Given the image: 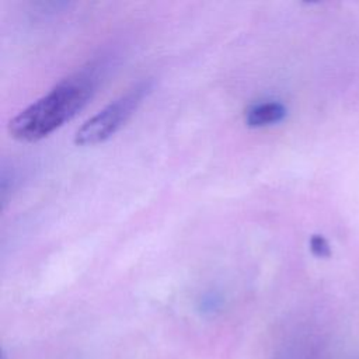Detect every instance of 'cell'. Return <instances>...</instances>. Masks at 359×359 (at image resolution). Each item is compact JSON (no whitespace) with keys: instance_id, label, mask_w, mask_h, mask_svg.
I'll return each mask as SVG.
<instances>
[{"instance_id":"obj_4","label":"cell","mask_w":359,"mask_h":359,"mask_svg":"<svg viewBox=\"0 0 359 359\" xmlns=\"http://www.w3.org/2000/svg\"><path fill=\"white\" fill-rule=\"evenodd\" d=\"M310 250L316 257H320V258H328L331 255V250H330V245H328L327 240L320 234L311 236Z\"/></svg>"},{"instance_id":"obj_1","label":"cell","mask_w":359,"mask_h":359,"mask_svg":"<svg viewBox=\"0 0 359 359\" xmlns=\"http://www.w3.org/2000/svg\"><path fill=\"white\" fill-rule=\"evenodd\" d=\"M94 88L95 79L87 72L62 80L8 122L10 136L20 142L46 137L87 105Z\"/></svg>"},{"instance_id":"obj_2","label":"cell","mask_w":359,"mask_h":359,"mask_svg":"<svg viewBox=\"0 0 359 359\" xmlns=\"http://www.w3.org/2000/svg\"><path fill=\"white\" fill-rule=\"evenodd\" d=\"M150 90V80H144L133 86L119 98L87 119L76 130L74 143L77 146H94L108 140L133 115Z\"/></svg>"},{"instance_id":"obj_3","label":"cell","mask_w":359,"mask_h":359,"mask_svg":"<svg viewBox=\"0 0 359 359\" xmlns=\"http://www.w3.org/2000/svg\"><path fill=\"white\" fill-rule=\"evenodd\" d=\"M286 116V107L278 101H266L252 105L245 114V123L251 128H262L280 122Z\"/></svg>"}]
</instances>
